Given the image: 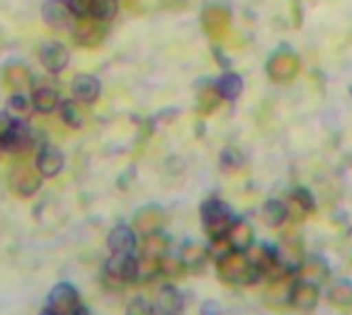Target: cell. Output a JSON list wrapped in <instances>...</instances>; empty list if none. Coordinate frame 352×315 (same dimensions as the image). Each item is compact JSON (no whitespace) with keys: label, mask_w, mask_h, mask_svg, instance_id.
Instances as JSON below:
<instances>
[{"label":"cell","mask_w":352,"mask_h":315,"mask_svg":"<svg viewBox=\"0 0 352 315\" xmlns=\"http://www.w3.org/2000/svg\"><path fill=\"white\" fill-rule=\"evenodd\" d=\"M219 276L229 285H252L262 274L250 262L245 252H227L219 258Z\"/></svg>","instance_id":"obj_1"},{"label":"cell","mask_w":352,"mask_h":315,"mask_svg":"<svg viewBox=\"0 0 352 315\" xmlns=\"http://www.w3.org/2000/svg\"><path fill=\"white\" fill-rule=\"evenodd\" d=\"M200 217H202V225H204L210 239L227 237L231 225L235 223V217H233L231 208L223 200H217V198H210V200H206L202 204Z\"/></svg>","instance_id":"obj_2"},{"label":"cell","mask_w":352,"mask_h":315,"mask_svg":"<svg viewBox=\"0 0 352 315\" xmlns=\"http://www.w3.org/2000/svg\"><path fill=\"white\" fill-rule=\"evenodd\" d=\"M72 35L78 45L97 47L107 37V27L103 21H97L93 17H82V19H76L74 27H72Z\"/></svg>","instance_id":"obj_3"},{"label":"cell","mask_w":352,"mask_h":315,"mask_svg":"<svg viewBox=\"0 0 352 315\" xmlns=\"http://www.w3.org/2000/svg\"><path fill=\"white\" fill-rule=\"evenodd\" d=\"M103 276H107L111 283L124 285V283H134L138 281V260L130 256H113L105 262L103 266Z\"/></svg>","instance_id":"obj_4"},{"label":"cell","mask_w":352,"mask_h":315,"mask_svg":"<svg viewBox=\"0 0 352 315\" xmlns=\"http://www.w3.org/2000/svg\"><path fill=\"white\" fill-rule=\"evenodd\" d=\"M268 76L274 80V83H291L297 72H299V58L289 52V50H283V52H276L270 60H268Z\"/></svg>","instance_id":"obj_5"},{"label":"cell","mask_w":352,"mask_h":315,"mask_svg":"<svg viewBox=\"0 0 352 315\" xmlns=\"http://www.w3.org/2000/svg\"><path fill=\"white\" fill-rule=\"evenodd\" d=\"M8 186L12 188V192H16L23 198H29L33 194H37V190L41 188V173L37 169H31L27 165H19L10 171L8 175Z\"/></svg>","instance_id":"obj_6"},{"label":"cell","mask_w":352,"mask_h":315,"mask_svg":"<svg viewBox=\"0 0 352 315\" xmlns=\"http://www.w3.org/2000/svg\"><path fill=\"white\" fill-rule=\"evenodd\" d=\"M202 29L208 37L212 39H223L231 27V14L225 6H208L202 10Z\"/></svg>","instance_id":"obj_7"},{"label":"cell","mask_w":352,"mask_h":315,"mask_svg":"<svg viewBox=\"0 0 352 315\" xmlns=\"http://www.w3.org/2000/svg\"><path fill=\"white\" fill-rule=\"evenodd\" d=\"M39 62H41V66L50 74H60L68 66L70 54H68V50L62 43H58V41H45L39 47Z\"/></svg>","instance_id":"obj_8"},{"label":"cell","mask_w":352,"mask_h":315,"mask_svg":"<svg viewBox=\"0 0 352 315\" xmlns=\"http://www.w3.org/2000/svg\"><path fill=\"white\" fill-rule=\"evenodd\" d=\"M136 246V233L128 225H118L107 235V248L113 256H130L134 254Z\"/></svg>","instance_id":"obj_9"},{"label":"cell","mask_w":352,"mask_h":315,"mask_svg":"<svg viewBox=\"0 0 352 315\" xmlns=\"http://www.w3.org/2000/svg\"><path fill=\"white\" fill-rule=\"evenodd\" d=\"M64 167V155L54 144H43L35 159V169L41 173V177H56Z\"/></svg>","instance_id":"obj_10"},{"label":"cell","mask_w":352,"mask_h":315,"mask_svg":"<svg viewBox=\"0 0 352 315\" xmlns=\"http://www.w3.org/2000/svg\"><path fill=\"white\" fill-rule=\"evenodd\" d=\"M285 206H287V219L299 223V221H305V217H307L309 213H314L316 200H314V196H311L307 190L297 188V190L287 198Z\"/></svg>","instance_id":"obj_11"},{"label":"cell","mask_w":352,"mask_h":315,"mask_svg":"<svg viewBox=\"0 0 352 315\" xmlns=\"http://www.w3.org/2000/svg\"><path fill=\"white\" fill-rule=\"evenodd\" d=\"M72 95L80 103H95L101 95V83L93 74H76L72 78Z\"/></svg>","instance_id":"obj_12"},{"label":"cell","mask_w":352,"mask_h":315,"mask_svg":"<svg viewBox=\"0 0 352 315\" xmlns=\"http://www.w3.org/2000/svg\"><path fill=\"white\" fill-rule=\"evenodd\" d=\"M41 19L50 27L64 29L72 23V12H70L66 0H47L41 6Z\"/></svg>","instance_id":"obj_13"},{"label":"cell","mask_w":352,"mask_h":315,"mask_svg":"<svg viewBox=\"0 0 352 315\" xmlns=\"http://www.w3.org/2000/svg\"><path fill=\"white\" fill-rule=\"evenodd\" d=\"M78 305V293L72 285L68 283H60L52 289V293L47 295V307L60 312L64 315L66 312H70L72 307Z\"/></svg>","instance_id":"obj_14"},{"label":"cell","mask_w":352,"mask_h":315,"mask_svg":"<svg viewBox=\"0 0 352 315\" xmlns=\"http://www.w3.org/2000/svg\"><path fill=\"white\" fill-rule=\"evenodd\" d=\"M31 70L21 64V62H12L4 68V74H2V83L6 89H10L12 93H21L25 89L31 87Z\"/></svg>","instance_id":"obj_15"},{"label":"cell","mask_w":352,"mask_h":315,"mask_svg":"<svg viewBox=\"0 0 352 315\" xmlns=\"http://www.w3.org/2000/svg\"><path fill=\"white\" fill-rule=\"evenodd\" d=\"M165 223V215L157 206H144L136 213L134 217V227L140 235H151L157 233Z\"/></svg>","instance_id":"obj_16"},{"label":"cell","mask_w":352,"mask_h":315,"mask_svg":"<svg viewBox=\"0 0 352 315\" xmlns=\"http://www.w3.org/2000/svg\"><path fill=\"white\" fill-rule=\"evenodd\" d=\"M227 241L231 246L233 252H248L254 246V229L248 221L235 219V223L231 225L229 233H227Z\"/></svg>","instance_id":"obj_17"},{"label":"cell","mask_w":352,"mask_h":315,"mask_svg":"<svg viewBox=\"0 0 352 315\" xmlns=\"http://www.w3.org/2000/svg\"><path fill=\"white\" fill-rule=\"evenodd\" d=\"M33 146V132L31 128L27 126L25 120H14V128L6 140V146L4 151L8 153H25Z\"/></svg>","instance_id":"obj_18"},{"label":"cell","mask_w":352,"mask_h":315,"mask_svg":"<svg viewBox=\"0 0 352 315\" xmlns=\"http://www.w3.org/2000/svg\"><path fill=\"white\" fill-rule=\"evenodd\" d=\"M318 299H320L318 287L311 285V283H305V281H301L299 285H295L293 291H291V303H293L297 309H301V312H311V309H316Z\"/></svg>","instance_id":"obj_19"},{"label":"cell","mask_w":352,"mask_h":315,"mask_svg":"<svg viewBox=\"0 0 352 315\" xmlns=\"http://www.w3.org/2000/svg\"><path fill=\"white\" fill-rule=\"evenodd\" d=\"M31 103L33 109L39 113H52L56 107H60V95L54 87L50 85H39L37 89H33L31 95Z\"/></svg>","instance_id":"obj_20"},{"label":"cell","mask_w":352,"mask_h":315,"mask_svg":"<svg viewBox=\"0 0 352 315\" xmlns=\"http://www.w3.org/2000/svg\"><path fill=\"white\" fill-rule=\"evenodd\" d=\"M182 307H184L182 293L171 285L161 287V291L157 293V312L167 315H179Z\"/></svg>","instance_id":"obj_21"},{"label":"cell","mask_w":352,"mask_h":315,"mask_svg":"<svg viewBox=\"0 0 352 315\" xmlns=\"http://www.w3.org/2000/svg\"><path fill=\"white\" fill-rule=\"evenodd\" d=\"M245 256L250 258V262L258 268V272L264 276V272H268L280 258L276 254L274 248H268V246H258V248H250L245 252Z\"/></svg>","instance_id":"obj_22"},{"label":"cell","mask_w":352,"mask_h":315,"mask_svg":"<svg viewBox=\"0 0 352 315\" xmlns=\"http://www.w3.org/2000/svg\"><path fill=\"white\" fill-rule=\"evenodd\" d=\"M221 101H223V97H221V93L217 89V83L214 85H204L198 91V99H196V105L198 107L196 109H198L200 116H210L212 111L219 109Z\"/></svg>","instance_id":"obj_23"},{"label":"cell","mask_w":352,"mask_h":315,"mask_svg":"<svg viewBox=\"0 0 352 315\" xmlns=\"http://www.w3.org/2000/svg\"><path fill=\"white\" fill-rule=\"evenodd\" d=\"M206 258H208V250L204 246H200V243H188L179 252V260H182L186 270L202 268L206 264Z\"/></svg>","instance_id":"obj_24"},{"label":"cell","mask_w":352,"mask_h":315,"mask_svg":"<svg viewBox=\"0 0 352 315\" xmlns=\"http://www.w3.org/2000/svg\"><path fill=\"white\" fill-rule=\"evenodd\" d=\"M217 89H219V93H221V97L225 101H235L243 93V78L239 74H235V72H225L217 80Z\"/></svg>","instance_id":"obj_25"},{"label":"cell","mask_w":352,"mask_h":315,"mask_svg":"<svg viewBox=\"0 0 352 315\" xmlns=\"http://www.w3.org/2000/svg\"><path fill=\"white\" fill-rule=\"evenodd\" d=\"M167 250H169V239L165 235H161L159 231L157 233H151V235H144L142 256L161 260L163 256H167Z\"/></svg>","instance_id":"obj_26"},{"label":"cell","mask_w":352,"mask_h":315,"mask_svg":"<svg viewBox=\"0 0 352 315\" xmlns=\"http://www.w3.org/2000/svg\"><path fill=\"white\" fill-rule=\"evenodd\" d=\"M60 118H62V122H64L68 128H72V130H80L82 124H85L82 111H80V107L76 105V101H72V99H64V101L60 103Z\"/></svg>","instance_id":"obj_27"},{"label":"cell","mask_w":352,"mask_h":315,"mask_svg":"<svg viewBox=\"0 0 352 315\" xmlns=\"http://www.w3.org/2000/svg\"><path fill=\"white\" fill-rule=\"evenodd\" d=\"M299 274H301V281L305 283H311V285H322L326 279H328V266L320 260H311L307 264H303L299 268Z\"/></svg>","instance_id":"obj_28"},{"label":"cell","mask_w":352,"mask_h":315,"mask_svg":"<svg viewBox=\"0 0 352 315\" xmlns=\"http://www.w3.org/2000/svg\"><path fill=\"white\" fill-rule=\"evenodd\" d=\"M264 221L270 227H280L287 221V206L280 200H268L264 206Z\"/></svg>","instance_id":"obj_29"},{"label":"cell","mask_w":352,"mask_h":315,"mask_svg":"<svg viewBox=\"0 0 352 315\" xmlns=\"http://www.w3.org/2000/svg\"><path fill=\"white\" fill-rule=\"evenodd\" d=\"M118 14V0H93L91 4V17L97 21H113Z\"/></svg>","instance_id":"obj_30"},{"label":"cell","mask_w":352,"mask_h":315,"mask_svg":"<svg viewBox=\"0 0 352 315\" xmlns=\"http://www.w3.org/2000/svg\"><path fill=\"white\" fill-rule=\"evenodd\" d=\"M328 297H330V303H334L338 307H352V285L340 283V285L332 287Z\"/></svg>","instance_id":"obj_31"},{"label":"cell","mask_w":352,"mask_h":315,"mask_svg":"<svg viewBox=\"0 0 352 315\" xmlns=\"http://www.w3.org/2000/svg\"><path fill=\"white\" fill-rule=\"evenodd\" d=\"M161 272V260L142 256L138 260V281H153Z\"/></svg>","instance_id":"obj_32"},{"label":"cell","mask_w":352,"mask_h":315,"mask_svg":"<svg viewBox=\"0 0 352 315\" xmlns=\"http://www.w3.org/2000/svg\"><path fill=\"white\" fill-rule=\"evenodd\" d=\"M182 270H186V268H184V264H182L179 258H171V256H163L161 258V272L163 274H167V276H179Z\"/></svg>","instance_id":"obj_33"},{"label":"cell","mask_w":352,"mask_h":315,"mask_svg":"<svg viewBox=\"0 0 352 315\" xmlns=\"http://www.w3.org/2000/svg\"><path fill=\"white\" fill-rule=\"evenodd\" d=\"M12 128H14V118H10L6 111H0V151H4Z\"/></svg>","instance_id":"obj_34"},{"label":"cell","mask_w":352,"mask_h":315,"mask_svg":"<svg viewBox=\"0 0 352 315\" xmlns=\"http://www.w3.org/2000/svg\"><path fill=\"white\" fill-rule=\"evenodd\" d=\"M72 17L76 19H82V17H91V4L93 0H66Z\"/></svg>","instance_id":"obj_35"},{"label":"cell","mask_w":352,"mask_h":315,"mask_svg":"<svg viewBox=\"0 0 352 315\" xmlns=\"http://www.w3.org/2000/svg\"><path fill=\"white\" fill-rule=\"evenodd\" d=\"M126 315H155V309L146 299L138 297V299L130 301V305L126 307Z\"/></svg>","instance_id":"obj_36"},{"label":"cell","mask_w":352,"mask_h":315,"mask_svg":"<svg viewBox=\"0 0 352 315\" xmlns=\"http://www.w3.org/2000/svg\"><path fill=\"white\" fill-rule=\"evenodd\" d=\"M29 107H31V105H29L27 97H23L21 93L10 95V99H8V109H10V111H14V113H27Z\"/></svg>","instance_id":"obj_37"},{"label":"cell","mask_w":352,"mask_h":315,"mask_svg":"<svg viewBox=\"0 0 352 315\" xmlns=\"http://www.w3.org/2000/svg\"><path fill=\"white\" fill-rule=\"evenodd\" d=\"M200 315H221V307L214 301H206L200 309Z\"/></svg>","instance_id":"obj_38"},{"label":"cell","mask_w":352,"mask_h":315,"mask_svg":"<svg viewBox=\"0 0 352 315\" xmlns=\"http://www.w3.org/2000/svg\"><path fill=\"white\" fill-rule=\"evenodd\" d=\"M64 315H89V309H87L85 305H80V303H78L76 307H72L70 312H66Z\"/></svg>","instance_id":"obj_39"},{"label":"cell","mask_w":352,"mask_h":315,"mask_svg":"<svg viewBox=\"0 0 352 315\" xmlns=\"http://www.w3.org/2000/svg\"><path fill=\"white\" fill-rule=\"evenodd\" d=\"M39 315H62L60 312H56V309H52V307H45V309H41V314Z\"/></svg>","instance_id":"obj_40"},{"label":"cell","mask_w":352,"mask_h":315,"mask_svg":"<svg viewBox=\"0 0 352 315\" xmlns=\"http://www.w3.org/2000/svg\"><path fill=\"white\" fill-rule=\"evenodd\" d=\"M169 2H184V0H169Z\"/></svg>","instance_id":"obj_41"},{"label":"cell","mask_w":352,"mask_h":315,"mask_svg":"<svg viewBox=\"0 0 352 315\" xmlns=\"http://www.w3.org/2000/svg\"><path fill=\"white\" fill-rule=\"evenodd\" d=\"M157 315H167V314H159V312H157Z\"/></svg>","instance_id":"obj_42"}]
</instances>
